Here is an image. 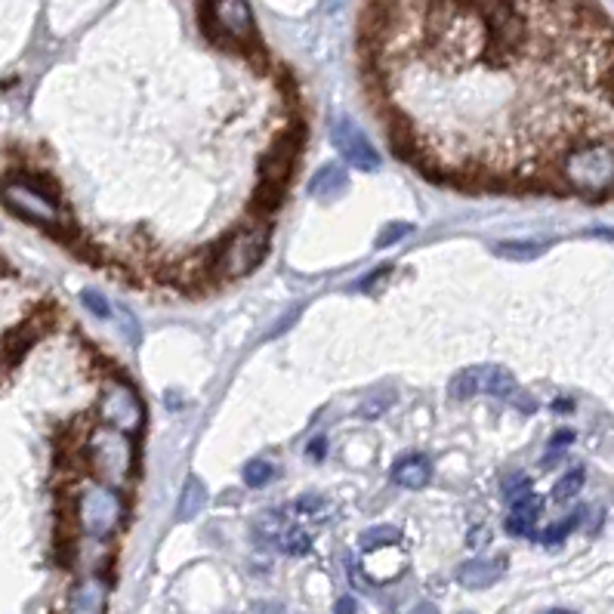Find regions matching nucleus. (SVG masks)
I'll return each instance as SVG.
<instances>
[{
	"label": "nucleus",
	"instance_id": "obj_26",
	"mask_svg": "<svg viewBox=\"0 0 614 614\" xmlns=\"http://www.w3.org/2000/svg\"><path fill=\"white\" fill-rule=\"evenodd\" d=\"M500 491H503V497H507V500L513 503V500H519V497L531 494V479L516 473V476H510V479H507V485H503Z\"/></svg>",
	"mask_w": 614,
	"mask_h": 614
},
{
	"label": "nucleus",
	"instance_id": "obj_16",
	"mask_svg": "<svg viewBox=\"0 0 614 614\" xmlns=\"http://www.w3.org/2000/svg\"><path fill=\"white\" fill-rule=\"evenodd\" d=\"M207 503V488L198 476H189L186 485H183V494H179V522H192Z\"/></svg>",
	"mask_w": 614,
	"mask_h": 614
},
{
	"label": "nucleus",
	"instance_id": "obj_22",
	"mask_svg": "<svg viewBox=\"0 0 614 614\" xmlns=\"http://www.w3.org/2000/svg\"><path fill=\"white\" fill-rule=\"evenodd\" d=\"M278 547L287 553V556H306L312 550V537L309 531L303 528H287L281 537H278Z\"/></svg>",
	"mask_w": 614,
	"mask_h": 614
},
{
	"label": "nucleus",
	"instance_id": "obj_19",
	"mask_svg": "<svg viewBox=\"0 0 614 614\" xmlns=\"http://www.w3.org/2000/svg\"><path fill=\"white\" fill-rule=\"evenodd\" d=\"M402 540V531L395 528V525H374V528H365L358 537V544L361 550H383V547H392V544H399Z\"/></svg>",
	"mask_w": 614,
	"mask_h": 614
},
{
	"label": "nucleus",
	"instance_id": "obj_23",
	"mask_svg": "<svg viewBox=\"0 0 614 614\" xmlns=\"http://www.w3.org/2000/svg\"><path fill=\"white\" fill-rule=\"evenodd\" d=\"M272 476H275V466H272L269 460H250V463L244 466V485H250V488L269 485Z\"/></svg>",
	"mask_w": 614,
	"mask_h": 614
},
{
	"label": "nucleus",
	"instance_id": "obj_21",
	"mask_svg": "<svg viewBox=\"0 0 614 614\" xmlns=\"http://www.w3.org/2000/svg\"><path fill=\"white\" fill-rule=\"evenodd\" d=\"M581 519H584V510H574L571 516H565L562 522H556V525H550L544 534H540V544H547V547H556V544H562V540L581 525Z\"/></svg>",
	"mask_w": 614,
	"mask_h": 614
},
{
	"label": "nucleus",
	"instance_id": "obj_32",
	"mask_svg": "<svg viewBox=\"0 0 614 614\" xmlns=\"http://www.w3.org/2000/svg\"><path fill=\"white\" fill-rule=\"evenodd\" d=\"M574 442V432L571 429H562V432H556V439L550 442V451H559V448H565V445H571Z\"/></svg>",
	"mask_w": 614,
	"mask_h": 614
},
{
	"label": "nucleus",
	"instance_id": "obj_11",
	"mask_svg": "<svg viewBox=\"0 0 614 614\" xmlns=\"http://www.w3.org/2000/svg\"><path fill=\"white\" fill-rule=\"evenodd\" d=\"M540 507H544V500L537 494H525L519 500L510 503V516H507V531L513 537H534V528H537V519H540Z\"/></svg>",
	"mask_w": 614,
	"mask_h": 614
},
{
	"label": "nucleus",
	"instance_id": "obj_34",
	"mask_svg": "<svg viewBox=\"0 0 614 614\" xmlns=\"http://www.w3.org/2000/svg\"><path fill=\"white\" fill-rule=\"evenodd\" d=\"M411 614H439V608L432 605V602H420V605H414V611Z\"/></svg>",
	"mask_w": 614,
	"mask_h": 614
},
{
	"label": "nucleus",
	"instance_id": "obj_24",
	"mask_svg": "<svg viewBox=\"0 0 614 614\" xmlns=\"http://www.w3.org/2000/svg\"><path fill=\"white\" fill-rule=\"evenodd\" d=\"M81 303L87 306V312H93L96 318H112V303H108V297L102 291H93V287H87V291L81 294Z\"/></svg>",
	"mask_w": 614,
	"mask_h": 614
},
{
	"label": "nucleus",
	"instance_id": "obj_28",
	"mask_svg": "<svg viewBox=\"0 0 614 614\" xmlns=\"http://www.w3.org/2000/svg\"><path fill=\"white\" fill-rule=\"evenodd\" d=\"M297 513H318V510H324V497H318V494H303L297 503Z\"/></svg>",
	"mask_w": 614,
	"mask_h": 614
},
{
	"label": "nucleus",
	"instance_id": "obj_38",
	"mask_svg": "<svg viewBox=\"0 0 614 614\" xmlns=\"http://www.w3.org/2000/svg\"><path fill=\"white\" fill-rule=\"evenodd\" d=\"M460 614H473V611H460Z\"/></svg>",
	"mask_w": 614,
	"mask_h": 614
},
{
	"label": "nucleus",
	"instance_id": "obj_2",
	"mask_svg": "<svg viewBox=\"0 0 614 614\" xmlns=\"http://www.w3.org/2000/svg\"><path fill=\"white\" fill-rule=\"evenodd\" d=\"M84 454L96 479L115 488H124L136 469V442L115 426H96L87 436Z\"/></svg>",
	"mask_w": 614,
	"mask_h": 614
},
{
	"label": "nucleus",
	"instance_id": "obj_12",
	"mask_svg": "<svg viewBox=\"0 0 614 614\" xmlns=\"http://www.w3.org/2000/svg\"><path fill=\"white\" fill-rule=\"evenodd\" d=\"M105 611V584L96 577L81 581L68 596V614H102Z\"/></svg>",
	"mask_w": 614,
	"mask_h": 614
},
{
	"label": "nucleus",
	"instance_id": "obj_33",
	"mask_svg": "<svg viewBox=\"0 0 614 614\" xmlns=\"http://www.w3.org/2000/svg\"><path fill=\"white\" fill-rule=\"evenodd\" d=\"M321 4H324V13H340L346 0H321Z\"/></svg>",
	"mask_w": 614,
	"mask_h": 614
},
{
	"label": "nucleus",
	"instance_id": "obj_1",
	"mask_svg": "<svg viewBox=\"0 0 614 614\" xmlns=\"http://www.w3.org/2000/svg\"><path fill=\"white\" fill-rule=\"evenodd\" d=\"M559 179L581 195L614 192V139H577L556 161Z\"/></svg>",
	"mask_w": 614,
	"mask_h": 614
},
{
	"label": "nucleus",
	"instance_id": "obj_5",
	"mask_svg": "<svg viewBox=\"0 0 614 614\" xmlns=\"http://www.w3.org/2000/svg\"><path fill=\"white\" fill-rule=\"evenodd\" d=\"M0 198H4V204L28 223H38L44 229H53V232L65 229V216H62L59 204L47 192H41L38 186H31L28 179H13V183H7L4 189H0Z\"/></svg>",
	"mask_w": 614,
	"mask_h": 614
},
{
	"label": "nucleus",
	"instance_id": "obj_14",
	"mask_svg": "<svg viewBox=\"0 0 614 614\" xmlns=\"http://www.w3.org/2000/svg\"><path fill=\"white\" fill-rule=\"evenodd\" d=\"M349 183V176H346V167L331 161V164H324L315 170V176L309 179V195L312 198H334L346 189Z\"/></svg>",
	"mask_w": 614,
	"mask_h": 614
},
{
	"label": "nucleus",
	"instance_id": "obj_15",
	"mask_svg": "<svg viewBox=\"0 0 614 614\" xmlns=\"http://www.w3.org/2000/svg\"><path fill=\"white\" fill-rule=\"evenodd\" d=\"M550 241H531V238H510V241H500L494 244V254L510 260V263H531L537 257L547 254Z\"/></svg>",
	"mask_w": 614,
	"mask_h": 614
},
{
	"label": "nucleus",
	"instance_id": "obj_17",
	"mask_svg": "<svg viewBox=\"0 0 614 614\" xmlns=\"http://www.w3.org/2000/svg\"><path fill=\"white\" fill-rule=\"evenodd\" d=\"M482 380H485V368H466V371L454 374V380L448 383V395L457 402L473 399V395L482 392Z\"/></svg>",
	"mask_w": 614,
	"mask_h": 614
},
{
	"label": "nucleus",
	"instance_id": "obj_8",
	"mask_svg": "<svg viewBox=\"0 0 614 614\" xmlns=\"http://www.w3.org/2000/svg\"><path fill=\"white\" fill-rule=\"evenodd\" d=\"M207 31H220L226 41L247 44L254 41V10L247 0H210L207 7Z\"/></svg>",
	"mask_w": 614,
	"mask_h": 614
},
{
	"label": "nucleus",
	"instance_id": "obj_7",
	"mask_svg": "<svg viewBox=\"0 0 614 614\" xmlns=\"http://www.w3.org/2000/svg\"><path fill=\"white\" fill-rule=\"evenodd\" d=\"M331 142L337 146L340 158H343L349 167L365 170V173L380 170V155H377V149H374V142L368 139V133L361 130L349 115H337V118L331 121Z\"/></svg>",
	"mask_w": 614,
	"mask_h": 614
},
{
	"label": "nucleus",
	"instance_id": "obj_13",
	"mask_svg": "<svg viewBox=\"0 0 614 614\" xmlns=\"http://www.w3.org/2000/svg\"><path fill=\"white\" fill-rule=\"evenodd\" d=\"M500 577V562L491 559H469L457 568V584L466 590H488Z\"/></svg>",
	"mask_w": 614,
	"mask_h": 614
},
{
	"label": "nucleus",
	"instance_id": "obj_35",
	"mask_svg": "<svg viewBox=\"0 0 614 614\" xmlns=\"http://www.w3.org/2000/svg\"><path fill=\"white\" fill-rule=\"evenodd\" d=\"M605 87H608V93L614 96V62L605 68Z\"/></svg>",
	"mask_w": 614,
	"mask_h": 614
},
{
	"label": "nucleus",
	"instance_id": "obj_31",
	"mask_svg": "<svg viewBox=\"0 0 614 614\" xmlns=\"http://www.w3.org/2000/svg\"><path fill=\"white\" fill-rule=\"evenodd\" d=\"M334 614H358V602L352 596H343V599H337Z\"/></svg>",
	"mask_w": 614,
	"mask_h": 614
},
{
	"label": "nucleus",
	"instance_id": "obj_9",
	"mask_svg": "<svg viewBox=\"0 0 614 614\" xmlns=\"http://www.w3.org/2000/svg\"><path fill=\"white\" fill-rule=\"evenodd\" d=\"M300 149H303V133H287V136L275 139V146L269 149V155H266L263 164H260L263 186L284 189L287 176L294 173V164H297V158H300Z\"/></svg>",
	"mask_w": 614,
	"mask_h": 614
},
{
	"label": "nucleus",
	"instance_id": "obj_20",
	"mask_svg": "<svg viewBox=\"0 0 614 614\" xmlns=\"http://www.w3.org/2000/svg\"><path fill=\"white\" fill-rule=\"evenodd\" d=\"M584 469L581 466H574V469H568V473L553 485V500L556 503H568L571 497H577L581 494V488H584Z\"/></svg>",
	"mask_w": 614,
	"mask_h": 614
},
{
	"label": "nucleus",
	"instance_id": "obj_29",
	"mask_svg": "<svg viewBox=\"0 0 614 614\" xmlns=\"http://www.w3.org/2000/svg\"><path fill=\"white\" fill-rule=\"evenodd\" d=\"M306 454H309L312 460H324V457H328V439H324V436H315V439L309 442Z\"/></svg>",
	"mask_w": 614,
	"mask_h": 614
},
{
	"label": "nucleus",
	"instance_id": "obj_4",
	"mask_svg": "<svg viewBox=\"0 0 614 614\" xmlns=\"http://www.w3.org/2000/svg\"><path fill=\"white\" fill-rule=\"evenodd\" d=\"M124 497L115 485L108 482H90L78 494V525L87 537H112L118 525L124 522Z\"/></svg>",
	"mask_w": 614,
	"mask_h": 614
},
{
	"label": "nucleus",
	"instance_id": "obj_37",
	"mask_svg": "<svg viewBox=\"0 0 614 614\" xmlns=\"http://www.w3.org/2000/svg\"><path fill=\"white\" fill-rule=\"evenodd\" d=\"M544 614H574V611H565V608H553V611H544Z\"/></svg>",
	"mask_w": 614,
	"mask_h": 614
},
{
	"label": "nucleus",
	"instance_id": "obj_6",
	"mask_svg": "<svg viewBox=\"0 0 614 614\" xmlns=\"http://www.w3.org/2000/svg\"><path fill=\"white\" fill-rule=\"evenodd\" d=\"M99 417L105 420V426H115L127 432V436H139L142 426H146V405H142V399L130 383L112 380L102 389Z\"/></svg>",
	"mask_w": 614,
	"mask_h": 614
},
{
	"label": "nucleus",
	"instance_id": "obj_25",
	"mask_svg": "<svg viewBox=\"0 0 614 614\" xmlns=\"http://www.w3.org/2000/svg\"><path fill=\"white\" fill-rule=\"evenodd\" d=\"M414 226L411 223H389L380 235H377V247H392V244H399L405 235H411Z\"/></svg>",
	"mask_w": 614,
	"mask_h": 614
},
{
	"label": "nucleus",
	"instance_id": "obj_10",
	"mask_svg": "<svg viewBox=\"0 0 614 614\" xmlns=\"http://www.w3.org/2000/svg\"><path fill=\"white\" fill-rule=\"evenodd\" d=\"M429 479H432V460L426 454H408L392 466V482L408 491L426 488Z\"/></svg>",
	"mask_w": 614,
	"mask_h": 614
},
{
	"label": "nucleus",
	"instance_id": "obj_3",
	"mask_svg": "<svg viewBox=\"0 0 614 614\" xmlns=\"http://www.w3.org/2000/svg\"><path fill=\"white\" fill-rule=\"evenodd\" d=\"M269 226L266 223H247L244 229H238L223 247L220 254L213 257V275L220 281H235L254 272L266 250H269Z\"/></svg>",
	"mask_w": 614,
	"mask_h": 614
},
{
	"label": "nucleus",
	"instance_id": "obj_36",
	"mask_svg": "<svg viewBox=\"0 0 614 614\" xmlns=\"http://www.w3.org/2000/svg\"><path fill=\"white\" fill-rule=\"evenodd\" d=\"M556 408H559V414H568V408H571V402H556Z\"/></svg>",
	"mask_w": 614,
	"mask_h": 614
},
{
	"label": "nucleus",
	"instance_id": "obj_27",
	"mask_svg": "<svg viewBox=\"0 0 614 614\" xmlns=\"http://www.w3.org/2000/svg\"><path fill=\"white\" fill-rule=\"evenodd\" d=\"M389 405H392V392H383V395H377V399L361 405V414H365V417H380Z\"/></svg>",
	"mask_w": 614,
	"mask_h": 614
},
{
	"label": "nucleus",
	"instance_id": "obj_18",
	"mask_svg": "<svg viewBox=\"0 0 614 614\" xmlns=\"http://www.w3.org/2000/svg\"><path fill=\"white\" fill-rule=\"evenodd\" d=\"M516 389H519V383L507 368H485L482 392L494 395V399H513Z\"/></svg>",
	"mask_w": 614,
	"mask_h": 614
},
{
	"label": "nucleus",
	"instance_id": "obj_30",
	"mask_svg": "<svg viewBox=\"0 0 614 614\" xmlns=\"http://www.w3.org/2000/svg\"><path fill=\"white\" fill-rule=\"evenodd\" d=\"M121 324H124V331H127L130 343H139V324H136V318H133L127 309H121Z\"/></svg>",
	"mask_w": 614,
	"mask_h": 614
}]
</instances>
